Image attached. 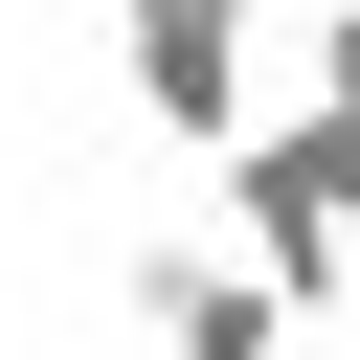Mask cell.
I'll return each instance as SVG.
<instances>
[{"instance_id": "6da1fadb", "label": "cell", "mask_w": 360, "mask_h": 360, "mask_svg": "<svg viewBox=\"0 0 360 360\" xmlns=\"http://www.w3.org/2000/svg\"><path fill=\"white\" fill-rule=\"evenodd\" d=\"M225 225H248V270H270L292 315H360V202H338V112H292V135H225Z\"/></svg>"}, {"instance_id": "7a4b0ae2", "label": "cell", "mask_w": 360, "mask_h": 360, "mask_svg": "<svg viewBox=\"0 0 360 360\" xmlns=\"http://www.w3.org/2000/svg\"><path fill=\"white\" fill-rule=\"evenodd\" d=\"M112 68H135V112H158L180 158L248 135V0H112Z\"/></svg>"}, {"instance_id": "3957f363", "label": "cell", "mask_w": 360, "mask_h": 360, "mask_svg": "<svg viewBox=\"0 0 360 360\" xmlns=\"http://www.w3.org/2000/svg\"><path fill=\"white\" fill-rule=\"evenodd\" d=\"M135 315H158V360H292V338H315V315H292L248 248H180V225L135 248Z\"/></svg>"}, {"instance_id": "277c9868", "label": "cell", "mask_w": 360, "mask_h": 360, "mask_svg": "<svg viewBox=\"0 0 360 360\" xmlns=\"http://www.w3.org/2000/svg\"><path fill=\"white\" fill-rule=\"evenodd\" d=\"M292 68H315V90L360 112V0H315V22H292Z\"/></svg>"}, {"instance_id": "5b68a950", "label": "cell", "mask_w": 360, "mask_h": 360, "mask_svg": "<svg viewBox=\"0 0 360 360\" xmlns=\"http://www.w3.org/2000/svg\"><path fill=\"white\" fill-rule=\"evenodd\" d=\"M315 112H338V90H315ZM338 202H360V112H338Z\"/></svg>"}]
</instances>
